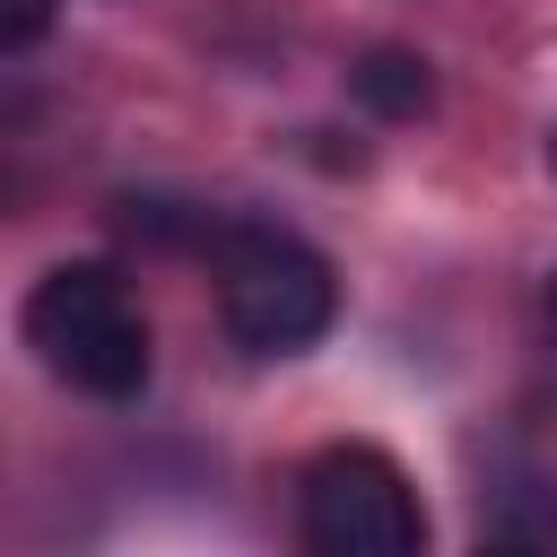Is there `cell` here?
Wrapping results in <instances>:
<instances>
[{"mask_svg":"<svg viewBox=\"0 0 557 557\" xmlns=\"http://www.w3.org/2000/svg\"><path fill=\"white\" fill-rule=\"evenodd\" d=\"M548 174H557V131H548Z\"/></svg>","mask_w":557,"mask_h":557,"instance_id":"7","label":"cell"},{"mask_svg":"<svg viewBox=\"0 0 557 557\" xmlns=\"http://www.w3.org/2000/svg\"><path fill=\"white\" fill-rule=\"evenodd\" d=\"M348 87H357V104H374L383 122H418V113L435 104V78H426V61H418L409 44H374V52H357Z\"/></svg>","mask_w":557,"mask_h":557,"instance_id":"4","label":"cell"},{"mask_svg":"<svg viewBox=\"0 0 557 557\" xmlns=\"http://www.w3.org/2000/svg\"><path fill=\"white\" fill-rule=\"evenodd\" d=\"M296 540L313 557H418L426 548V505L409 470L374 444H331L296 479Z\"/></svg>","mask_w":557,"mask_h":557,"instance_id":"3","label":"cell"},{"mask_svg":"<svg viewBox=\"0 0 557 557\" xmlns=\"http://www.w3.org/2000/svg\"><path fill=\"white\" fill-rule=\"evenodd\" d=\"M218 322L252 357H296L339 322L331 261L287 226H235L218 244Z\"/></svg>","mask_w":557,"mask_h":557,"instance_id":"2","label":"cell"},{"mask_svg":"<svg viewBox=\"0 0 557 557\" xmlns=\"http://www.w3.org/2000/svg\"><path fill=\"white\" fill-rule=\"evenodd\" d=\"M61 0H0V52H35Z\"/></svg>","mask_w":557,"mask_h":557,"instance_id":"5","label":"cell"},{"mask_svg":"<svg viewBox=\"0 0 557 557\" xmlns=\"http://www.w3.org/2000/svg\"><path fill=\"white\" fill-rule=\"evenodd\" d=\"M540 339H548V357H557V270H548V287H540Z\"/></svg>","mask_w":557,"mask_h":557,"instance_id":"6","label":"cell"},{"mask_svg":"<svg viewBox=\"0 0 557 557\" xmlns=\"http://www.w3.org/2000/svg\"><path fill=\"white\" fill-rule=\"evenodd\" d=\"M17 331L61 383L96 400H131L148 383V313L131 305V278L113 261H52L26 287Z\"/></svg>","mask_w":557,"mask_h":557,"instance_id":"1","label":"cell"}]
</instances>
